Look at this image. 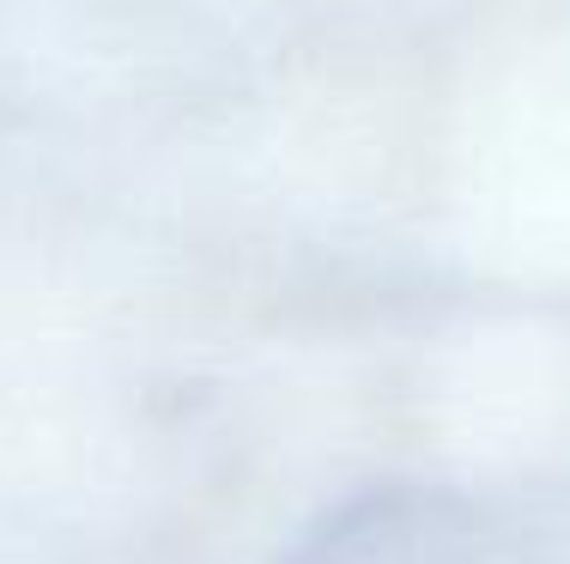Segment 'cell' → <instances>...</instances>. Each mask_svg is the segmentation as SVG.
<instances>
[{"instance_id":"6da1fadb","label":"cell","mask_w":570,"mask_h":564,"mask_svg":"<svg viewBox=\"0 0 570 564\" xmlns=\"http://www.w3.org/2000/svg\"><path fill=\"white\" fill-rule=\"evenodd\" d=\"M285 564H473V522L443 492H371L334 509Z\"/></svg>"}]
</instances>
